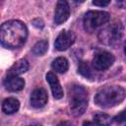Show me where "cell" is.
Masks as SVG:
<instances>
[{"instance_id": "cell-1", "label": "cell", "mask_w": 126, "mask_h": 126, "mask_svg": "<svg viewBox=\"0 0 126 126\" xmlns=\"http://www.w3.org/2000/svg\"><path fill=\"white\" fill-rule=\"evenodd\" d=\"M28 36L26 25L18 20H11L0 27V42L7 48L22 46Z\"/></svg>"}, {"instance_id": "cell-2", "label": "cell", "mask_w": 126, "mask_h": 126, "mask_svg": "<svg viewBox=\"0 0 126 126\" xmlns=\"http://www.w3.org/2000/svg\"><path fill=\"white\" fill-rule=\"evenodd\" d=\"M125 98V91L119 86L105 87L97 92L94 102L101 107H111L119 104Z\"/></svg>"}, {"instance_id": "cell-3", "label": "cell", "mask_w": 126, "mask_h": 126, "mask_svg": "<svg viewBox=\"0 0 126 126\" xmlns=\"http://www.w3.org/2000/svg\"><path fill=\"white\" fill-rule=\"evenodd\" d=\"M70 109L74 116L82 115L88 106V93L82 86H73L69 90Z\"/></svg>"}, {"instance_id": "cell-4", "label": "cell", "mask_w": 126, "mask_h": 126, "mask_svg": "<svg viewBox=\"0 0 126 126\" xmlns=\"http://www.w3.org/2000/svg\"><path fill=\"white\" fill-rule=\"evenodd\" d=\"M110 19L107 12L90 11L84 17V28L88 32H93L99 27L105 25Z\"/></svg>"}, {"instance_id": "cell-5", "label": "cell", "mask_w": 126, "mask_h": 126, "mask_svg": "<svg viewBox=\"0 0 126 126\" xmlns=\"http://www.w3.org/2000/svg\"><path fill=\"white\" fill-rule=\"evenodd\" d=\"M99 35H102V37H99L101 41H105L107 43H113L117 42L123 35V27L120 23H116L112 26H109L103 31H100Z\"/></svg>"}, {"instance_id": "cell-6", "label": "cell", "mask_w": 126, "mask_h": 126, "mask_svg": "<svg viewBox=\"0 0 126 126\" xmlns=\"http://www.w3.org/2000/svg\"><path fill=\"white\" fill-rule=\"evenodd\" d=\"M114 62V56L108 51H98L93 58V67L97 71L108 69Z\"/></svg>"}, {"instance_id": "cell-7", "label": "cell", "mask_w": 126, "mask_h": 126, "mask_svg": "<svg viewBox=\"0 0 126 126\" xmlns=\"http://www.w3.org/2000/svg\"><path fill=\"white\" fill-rule=\"evenodd\" d=\"M75 34L71 31H62L55 39V48L59 51L68 49L75 41Z\"/></svg>"}, {"instance_id": "cell-8", "label": "cell", "mask_w": 126, "mask_h": 126, "mask_svg": "<svg viewBox=\"0 0 126 126\" xmlns=\"http://www.w3.org/2000/svg\"><path fill=\"white\" fill-rule=\"evenodd\" d=\"M70 16V7L67 0H58L54 13V22L56 25L63 24Z\"/></svg>"}, {"instance_id": "cell-9", "label": "cell", "mask_w": 126, "mask_h": 126, "mask_svg": "<svg viewBox=\"0 0 126 126\" xmlns=\"http://www.w3.org/2000/svg\"><path fill=\"white\" fill-rule=\"evenodd\" d=\"M47 93L42 88L34 89L31 94V104L35 108H40L44 106L47 102Z\"/></svg>"}, {"instance_id": "cell-10", "label": "cell", "mask_w": 126, "mask_h": 126, "mask_svg": "<svg viewBox=\"0 0 126 126\" xmlns=\"http://www.w3.org/2000/svg\"><path fill=\"white\" fill-rule=\"evenodd\" d=\"M4 87L10 92H19L24 89L25 81L18 76L8 75L7 78L4 80Z\"/></svg>"}, {"instance_id": "cell-11", "label": "cell", "mask_w": 126, "mask_h": 126, "mask_svg": "<svg viewBox=\"0 0 126 126\" xmlns=\"http://www.w3.org/2000/svg\"><path fill=\"white\" fill-rule=\"evenodd\" d=\"M46 81L48 82L52 94L55 98L59 99L63 96V89L61 88V85L59 83V80L57 79L56 75L53 72H48L46 74Z\"/></svg>"}, {"instance_id": "cell-12", "label": "cell", "mask_w": 126, "mask_h": 126, "mask_svg": "<svg viewBox=\"0 0 126 126\" xmlns=\"http://www.w3.org/2000/svg\"><path fill=\"white\" fill-rule=\"evenodd\" d=\"M29 69V62L27 59H20L18 60L8 71V75H14V76H19Z\"/></svg>"}, {"instance_id": "cell-13", "label": "cell", "mask_w": 126, "mask_h": 126, "mask_svg": "<svg viewBox=\"0 0 126 126\" xmlns=\"http://www.w3.org/2000/svg\"><path fill=\"white\" fill-rule=\"evenodd\" d=\"M20 107V102L14 97L6 98L2 103V110L6 114H13L18 111Z\"/></svg>"}, {"instance_id": "cell-14", "label": "cell", "mask_w": 126, "mask_h": 126, "mask_svg": "<svg viewBox=\"0 0 126 126\" xmlns=\"http://www.w3.org/2000/svg\"><path fill=\"white\" fill-rule=\"evenodd\" d=\"M52 69L55 70L58 73H65L69 68V63L66 58L64 57H58L52 62Z\"/></svg>"}, {"instance_id": "cell-15", "label": "cell", "mask_w": 126, "mask_h": 126, "mask_svg": "<svg viewBox=\"0 0 126 126\" xmlns=\"http://www.w3.org/2000/svg\"><path fill=\"white\" fill-rule=\"evenodd\" d=\"M78 72L85 78L87 79H94V73L92 69V67L90 66V64L88 62H81L80 65H79V68H78Z\"/></svg>"}, {"instance_id": "cell-16", "label": "cell", "mask_w": 126, "mask_h": 126, "mask_svg": "<svg viewBox=\"0 0 126 126\" xmlns=\"http://www.w3.org/2000/svg\"><path fill=\"white\" fill-rule=\"evenodd\" d=\"M48 48V43L46 40H40L35 43V45L32 48V52L35 55H43Z\"/></svg>"}, {"instance_id": "cell-17", "label": "cell", "mask_w": 126, "mask_h": 126, "mask_svg": "<svg viewBox=\"0 0 126 126\" xmlns=\"http://www.w3.org/2000/svg\"><path fill=\"white\" fill-rule=\"evenodd\" d=\"M111 122L110 116L105 113H97L94 116V123L99 125H107Z\"/></svg>"}, {"instance_id": "cell-18", "label": "cell", "mask_w": 126, "mask_h": 126, "mask_svg": "<svg viewBox=\"0 0 126 126\" xmlns=\"http://www.w3.org/2000/svg\"><path fill=\"white\" fill-rule=\"evenodd\" d=\"M126 120V117H125V111H122L121 113H119L117 116L114 117V121L117 122V123H124Z\"/></svg>"}, {"instance_id": "cell-19", "label": "cell", "mask_w": 126, "mask_h": 126, "mask_svg": "<svg viewBox=\"0 0 126 126\" xmlns=\"http://www.w3.org/2000/svg\"><path fill=\"white\" fill-rule=\"evenodd\" d=\"M111 0H93V3L95 5V6H98V7H103V6H106L110 3Z\"/></svg>"}, {"instance_id": "cell-20", "label": "cell", "mask_w": 126, "mask_h": 126, "mask_svg": "<svg viewBox=\"0 0 126 126\" xmlns=\"http://www.w3.org/2000/svg\"><path fill=\"white\" fill-rule=\"evenodd\" d=\"M75 1H76L77 3H82V2H84L85 0H75Z\"/></svg>"}, {"instance_id": "cell-21", "label": "cell", "mask_w": 126, "mask_h": 126, "mask_svg": "<svg viewBox=\"0 0 126 126\" xmlns=\"http://www.w3.org/2000/svg\"><path fill=\"white\" fill-rule=\"evenodd\" d=\"M123 1H124V0H123Z\"/></svg>"}]
</instances>
